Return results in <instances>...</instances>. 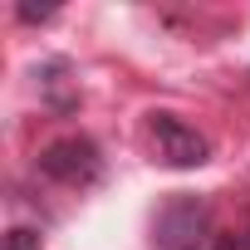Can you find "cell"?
Wrapping results in <instances>:
<instances>
[{"instance_id":"1","label":"cell","mask_w":250,"mask_h":250,"mask_svg":"<svg viewBox=\"0 0 250 250\" xmlns=\"http://www.w3.org/2000/svg\"><path fill=\"white\" fill-rule=\"evenodd\" d=\"M152 245L157 250H230L226 240H216V216L201 196H172L152 221Z\"/></svg>"},{"instance_id":"2","label":"cell","mask_w":250,"mask_h":250,"mask_svg":"<svg viewBox=\"0 0 250 250\" xmlns=\"http://www.w3.org/2000/svg\"><path fill=\"white\" fill-rule=\"evenodd\" d=\"M147 152H152V162L177 167V172H191L211 157L206 138L177 113H147Z\"/></svg>"},{"instance_id":"3","label":"cell","mask_w":250,"mask_h":250,"mask_svg":"<svg viewBox=\"0 0 250 250\" xmlns=\"http://www.w3.org/2000/svg\"><path fill=\"white\" fill-rule=\"evenodd\" d=\"M98 147L88 138H54L44 152H40V172L59 187H93L98 182Z\"/></svg>"},{"instance_id":"4","label":"cell","mask_w":250,"mask_h":250,"mask_svg":"<svg viewBox=\"0 0 250 250\" xmlns=\"http://www.w3.org/2000/svg\"><path fill=\"white\" fill-rule=\"evenodd\" d=\"M44 240H40V230H30V226H15L10 235H5V250H40Z\"/></svg>"},{"instance_id":"5","label":"cell","mask_w":250,"mask_h":250,"mask_svg":"<svg viewBox=\"0 0 250 250\" xmlns=\"http://www.w3.org/2000/svg\"><path fill=\"white\" fill-rule=\"evenodd\" d=\"M15 15H20L25 25H35V20H49V15H54V5H15Z\"/></svg>"},{"instance_id":"6","label":"cell","mask_w":250,"mask_h":250,"mask_svg":"<svg viewBox=\"0 0 250 250\" xmlns=\"http://www.w3.org/2000/svg\"><path fill=\"white\" fill-rule=\"evenodd\" d=\"M240 245H245V250H250V230H245V240H240Z\"/></svg>"}]
</instances>
